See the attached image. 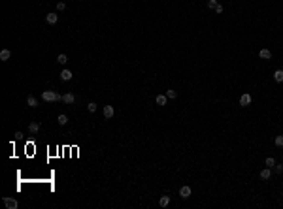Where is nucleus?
Returning a JSON list of instances; mask_svg holds the SVG:
<instances>
[{
  "label": "nucleus",
  "instance_id": "obj_16",
  "mask_svg": "<svg viewBox=\"0 0 283 209\" xmlns=\"http://www.w3.org/2000/svg\"><path fill=\"white\" fill-rule=\"evenodd\" d=\"M38 130H40V123H30L28 124V132H30V134H36Z\"/></svg>",
  "mask_w": 283,
  "mask_h": 209
},
{
  "label": "nucleus",
  "instance_id": "obj_15",
  "mask_svg": "<svg viewBox=\"0 0 283 209\" xmlns=\"http://www.w3.org/2000/svg\"><path fill=\"white\" fill-rule=\"evenodd\" d=\"M274 81L283 83V70H276V72H274Z\"/></svg>",
  "mask_w": 283,
  "mask_h": 209
},
{
  "label": "nucleus",
  "instance_id": "obj_21",
  "mask_svg": "<svg viewBox=\"0 0 283 209\" xmlns=\"http://www.w3.org/2000/svg\"><path fill=\"white\" fill-rule=\"evenodd\" d=\"M266 166H268V168H274L276 166V158H274V156H268V158H266Z\"/></svg>",
  "mask_w": 283,
  "mask_h": 209
},
{
  "label": "nucleus",
  "instance_id": "obj_26",
  "mask_svg": "<svg viewBox=\"0 0 283 209\" xmlns=\"http://www.w3.org/2000/svg\"><path fill=\"white\" fill-rule=\"evenodd\" d=\"M215 13H223V6H221V4L215 6Z\"/></svg>",
  "mask_w": 283,
  "mask_h": 209
},
{
  "label": "nucleus",
  "instance_id": "obj_4",
  "mask_svg": "<svg viewBox=\"0 0 283 209\" xmlns=\"http://www.w3.org/2000/svg\"><path fill=\"white\" fill-rule=\"evenodd\" d=\"M45 21H47V25H57L59 23V15H57L55 12H51V13L45 15Z\"/></svg>",
  "mask_w": 283,
  "mask_h": 209
},
{
  "label": "nucleus",
  "instance_id": "obj_13",
  "mask_svg": "<svg viewBox=\"0 0 283 209\" xmlns=\"http://www.w3.org/2000/svg\"><path fill=\"white\" fill-rule=\"evenodd\" d=\"M60 79H63V81H70V79H72V70L64 68L63 72H60Z\"/></svg>",
  "mask_w": 283,
  "mask_h": 209
},
{
  "label": "nucleus",
  "instance_id": "obj_3",
  "mask_svg": "<svg viewBox=\"0 0 283 209\" xmlns=\"http://www.w3.org/2000/svg\"><path fill=\"white\" fill-rule=\"evenodd\" d=\"M249 104H251V94L244 93V94L240 96V106H242V108H247Z\"/></svg>",
  "mask_w": 283,
  "mask_h": 209
},
{
  "label": "nucleus",
  "instance_id": "obj_20",
  "mask_svg": "<svg viewBox=\"0 0 283 209\" xmlns=\"http://www.w3.org/2000/svg\"><path fill=\"white\" fill-rule=\"evenodd\" d=\"M87 109H89L91 113H95V111L98 109V104H95V102H89V104H87Z\"/></svg>",
  "mask_w": 283,
  "mask_h": 209
},
{
  "label": "nucleus",
  "instance_id": "obj_25",
  "mask_svg": "<svg viewBox=\"0 0 283 209\" xmlns=\"http://www.w3.org/2000/svg\"><path fill=\"white\" fill-rule=\"evenodd\" d=\"M217 4H219L217 0H208V8H210V9H215V6H217Z\"/></svg>",
  "mask_w": 283,
  "mask_h": 209
},
{
  "label": "nucleus",
  "instance_id": "obj_23",
  "mask_svg": "<svg viewBox=\"0 0 283 209\" xmlns=\"http://www.w3.org/2000/svg\"><path fill=\"white\" fill-rule=\"evenodd\" d=\"M274 143H276L277 147H283V136H276V140H274Z\"/></svg>",
  "mask_w": 283,
  "mask_h": 209
},
{
  "label": "nucleus",
  "instance_id": "obj_19",
  "mask_svg": "<svg viewBox=\"0 0 283 209\" xmlns=\"http://www.w3.org/2000/svg\"><path fill=\"white\" fill-rule=\"evenodd\" d=\"M166 96H168L170 100H176V98H178V93H176L174 89H168V90H166Z\"/></svg>",
  "mask_w": 283,
  "mask_h": 209
},
{
  "label": "nucleus",
  "instance_id": "obj_11",
  "mask_svg": "<svg viewBox=\"0 0 283 209\" xmlns=\"http://www.w3.org/2000/svg\"><path fill=\"white\" fill-rule=\"evenodd\" d=\"M259 57L264 59V60H270V59H272V51H270V49H260V51H259Z\"/></svg>",
  "mask_w": 283,
  "mask_h": 209
},
{
  "label": "nucleus",
  "instance_id": "obj_12",
  "mask_svg": "<svg viewBox=\"0 0 283 209\" xmlns=\"http://www.w3.org/2000/svg\"><path fill=\"white\" fill-rule=\"evenodd\" d=\"M155 102H157V106H166V102H168V96H166V94H157Z\"/></svg>",
  "mask_w": 283,
  "mask_h": 209
},
{
  "label": "nucleus",
  "instance_id": "obj_6",
  "mask_svg": "<svg viewBox=\"0 0 283 209\" xmlns=\"http://www.w3.org/2000/svg\"><path fill=\"white\" fill-rule=\"evenodd\" d=\"M270 177H272V168L266 166L264 170H260V179H262V181H268Z\"/></svg>",
  "mask_w": 283,
  "mask_h": 209
},
{
  "label": "nucleus",
  "instance_id": "obj_10",
  "mask_svg": "<svg viewBox=\"0 0 283 209\" xmlns=\"http://www.w3.org/2000/svg\"><path fill=\"white\" fill-rule=\"evenodd\" d=\"M63 102L70 106V104H74V102H76V96L72 94V93H66V94H63Z\"/></svg>",
  "mask_w": 283,
  "mask_h": 209
},
{
  "label": "nucleus",
  "instance_id": "obj_8",
  "mask_svg": "<svg viewBox=\"0 0 283 209\" xmlns=\"http://www.w3.org/2000/svg\"><path fill=\"white\" fill-rule=\"evenodd\" d=\"M27 106H28V108H38L40 102H38L36 96H27Z\"/></svg>",
  "mask_w": 283,
  "mask_h": 209
},
{
  "label": "nucleus",
  "instance_id": "obj_7",
  "mask_svg": "<svg viewBox=\"0 0 283 209\" xmlns=\"http://www.w3.org/2000/svg\"><path fill=\"white\" fill-rule=\"evenodd\" d=\"M191 192H193V190H191V187H187V185H185V187H181V190H179V196H181L183 200H187V198L191 196Z\"/></svg>",
  "mask_w": 283,
  "mask_h": 209
},
{
  "label": "nucleus",
  "instance_id": "obj_18",
  "mask_svg": "<svg viewBox=\"0 0 283 209\" xmlns=\"http://www.w3.org/2000/svg\"><path fill=\"white\" fill-rule=\"evenodd\" d=\"M170 203V196H161V200H159V205L161 207H166Z\"/></svg>",
  "mask_w": 283,
  "mask_h": 209
},
{
  "label": "nucleus",
  "instance_id": "obj_17",
  "mask_svg": "<svg viewBox=\"0 0 283 209\" xmlns=\"http://www.w3.org/2000/svg\"><path fill=\"white\" fill-rule=\"evenodd\" d=\"M57 62H59V64H63V66H64L66 62H68V57H66V55H64V53H60V55H57Z\"/></svg>",
  "mask_w": 283,
  "mask_h": 209
},
{
  "label": "nucleus",
  "instance_id": "obj_1",
  "mask_svg": "<svg viewBox=\"0 0 283 209\" xmlns=\"http://www.w3.org/2000/svg\"><path fill=\"white\" fill-rule=\"evenodd\" d=\"M42 100L44 102H59V100H63V96H60L59 93H55V90H44Z\"/></svg>",
  "mask_w": 283,
  "mask_h": 209
},
{
  "label": "nucleus",
  "instance_id": "obj_14",
  "mask_svg": "<svg viewBox=\"0 0 283 209\" xmlns=\"http://www.w3.org/2000/svg\"><path fill=\"white\" fill-rule=\"evenodd\" d=\"M57 123H59L60 126H64V124H68V117H66L64 113H60L59 117H57Z\"/></svg>",
  "mask_w": 283,
  "mask_h": 209
},
{
  "label": "nucleus",
  "instance_id": "obj_5",
  "mask_svg": "<svg viewBox=\"0 0 283 209\" xmlns=\"http://www.w3.org/2000/svg\"><path fill=\"white\" fill-rule=\"evenodd\" d=\"M102 113H104L106 119H111L113 113H115V109H113V106H104V108H102Z\"/></svg>",
  "mask_w": 283,
  "mask_h": 209
},
{
  "label": "nucleus",
  "instance_id": "obj_24",
  "mask_svg": "<svg viewBox=\"0 0 283 209\" xmlns=\"http://www.w3.org/2000/svg\"><path fill=\"white\" fill-rule=\"evenodd\" d=\"M274 168H276V173H277V175H283V164H276Z\"/></svg>",
  "mask_w": 283,
  "mask_h": 209
},
{
  "label": "nucleus",
  "instance_id": "obj_22",
  "mask_svg": "<svg viewBox=\"0 0 283 209\" xmlns=\"http://www.w3.org/2000/svg\"><path fill=\"white\" fill-rule=\"evenodd\" d=\"M66 9V4L63 2V0H60V2H57V12H64Z\"/></svg>",
  "mask_w": 283,
  "mask_h": 209
},
{
  "label": "nucleus",
  "instance_id": "obj_9",
  "mask_svg": "<svg viewBox=\"0 0 283 209\" xmlns=\"http://www.w3.org/2000/svg\"><path fill=\"white\" fill-rule=\"evenodd\" d=\"M12 59V51L9 49H2L0 51V60H2V62H6V60H9Z\"/></svg>",
  "mask_w": 283,
  "mask_h": 209
},
{
  "label": "nucleus",
  "instance_id": "obj_2",
  "mask_svg": "<svg viewBox=\"0 0 283 209\" xmlns=\"http://www.w3.org/2000/svg\"><path fill=\"white\" fill-rule=\"evenodd\" d=\"M2 202H4V205H6L8 209H17V207H19L17 200H13V198H8V196H6V198H4Z\"/></svg>",
  "mask_w": 283,
  "mask_h": 209
}]
</instances>
